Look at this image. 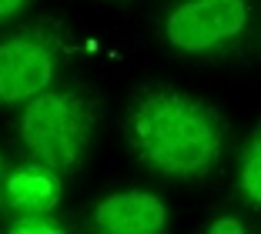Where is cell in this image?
Here are the masks:
<instances>
[{"instance_id":"obj_8","label":"cell","mask_w":261,"mask_h":234,"mask_svg":"<svg viewBox=\"0 0 261 234\" xmlns=\"http://www.w3.org/2000/svg\"><path fill=\"white\" fill-rule=\"evenodd\" d=\"M14 234H64L67 224L54 218V211H31V214H17L10 221Z\"/></svg>"},{"instance_id":"obj_2","label":"cell","mask_w":261,"mask_h":234,"mask_svg":"<svg viewBox=\"0 0 261 234\" xmlns=\"http://www.w3.org/2000/svg\"><path fill=\"white\" fill-rule=\"evenodd\" d=\"M97 131V107L81 87H47L20 111V141L34 161L61 174L81 171Z\"/></svg>"},{"instance_id":"obj_5","label":"cell","mask_w":261,"mask_h":234,"mask_svg":"<svg viewBox=\"0 0 261 234\" xmlns=\"http://www.w3.org/2000/svg\"><path fill=\"white\" fill-rule=\"evenodd\" d=\"M64 197V174L54 167L27 161L0 181V214H31V211H57Z\"/></svg>"},{"instance_id":"obj_6","label":"cell","mask_w":261,"mask_h":234,"mask_svg":"<svg viewBox=\"0 0 261 234\" xmlns=\"http://www.w3.org/2000/svg\"><path fill=\"white\" fill-rule=\"evenodd\" d=\"M91 224L104 234H158L168 224V207L158 194L121 191L94 204Z\"/></svg>"},{"instance_id":"obj_9","label":"cell","mask_w":261,"mask_h":234,"mask_svg":"<svg viewBox=\"0 0 261 234\" xmlns=\"http://www.w3.org/2000/svg\"><path fill=\"white\" fill-rule=\"evenodd\" d=\"M207 231H211V234H241V231H245V224H241L238 218H218Z\"/></svg>"},{"instance_id":"obj_11","label":"cell","mask_w":261,"mask_h":234,"mask_svg":"<svg viewBox=\"0 0 261 234\" xmlns=\"http://www.w3.org/2000/svg\"><path fill=\"white\" fill-rule=\"evenodd\" d=\"M4 174H7V171H4V154H0V181H4Z\"/></svg>"},{"instance_id":"obj_3","label":"cell","mask_w":261,"mask_h":234,"mask_svg":"<svg viewBox=\"0 0 261 234\" xmlns=\"http://www.w3.org/2000/svg\"><path fill=\"white\" fill-rule=\"evenodd\" d=\"M67 34L57 20H34L0 40V107L27 104L40 91L54 87Z\"/></svg>"},{"instance_id":"obj_7","label":"cell","mask_w":261,"mask_h":234,"mask_svg":"<svg viewBox=\"0 0 261 234\" xmlns=\"http://www.w3.org/2000/svg\"><path fill=\"white\" fill-rule=\"evenodd\" d=\"M238 191L251 207H261V124L254 127L238 167Z\"/></svg>"},{"instance_id":"obj_4","label":"cell","mask_w":261,"mask_h":234,"mask_svg":"<svg viewBox=\"0 0 261 234\" xmlns=\"http://www.w3.org/2000/svg\"><path fill=\"white\" fill-rule=\"evenodd\" d=\"M251 0H177L164 17V37L181 54H221L245 37Z\"/></svg>"},{"instance_id":"obj_10","label":"cell","mask_w":261,"mask_h":234,"mask_svg":"<svg viewBox=\"0 0 261 234\" xmlns=\"http://www.w3.org/2000/svg\"><path fill=\"white\" fill-rule=\"evenodd\" d=\"M27 4H31V0H0V23L10 20V17H17Z\"/></svg>"},{"instance_id":"obj_1","label":"cell","mask_w":261,"mask_h":234,"mask_svg":"<svg viewBox=\"0 0 261 234\" xmlns=\"http://www.w3.org/2000/svg\"><path fill=\"white\" fill-rule=\"evenodd\" d=\"M124 141L147 171L201 181L221 158L224 124L207 100L177 87H144L124 114Z\"/></svg>"}]
</instances>
